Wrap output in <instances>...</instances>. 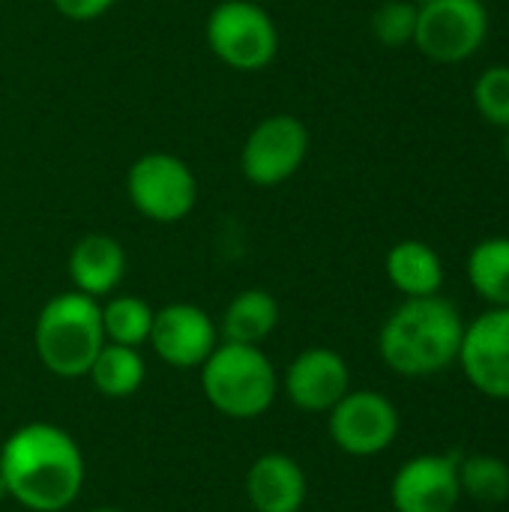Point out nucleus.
I'll return each mask as SVG.
<instances>
[{"label": "nucleus", "instance_id": "obj_15", "mask_svg": "<svg viewBox=\"0 0 509 512\" xmlns=\"http://www.w3.org/2000/svg\"><path fill=\"white\" fill-rule=\"evenodd\" d=\"M126 276V249L111 234H84L69 252V279L75 291L99 300L111 297Z\"/></svg>", "mask_w": 509, "mask_h": 512}, {"label": "nucleus", "instance_id": "obj_23", "mask_svg": "<svg viewBox=\"0 0 509 512\" xmlns=\"http://www.w3.org/2000/svg\"><path fill=\"white\" fill-rule=\"evenodd\" d=\"M375 42L384 48H405L414 45L417 33V3L414 0H384L369 18Z\"/></svg>", "mask_w": 509, "mask_h": 512}, {"label": "nucleus", "instance_id": "obj_4", "mask_svg": "<svg viewBox=\"0 0 509 512\" xmlns=\"http://www.w3.org/2000/svg\"><path fill=\"white\" fill-rule=\"evenodd\" d=\"M201 390L219 414L252 420L273 405L279 378L258 345L219 342L201 363Z\"/></svg>", "mask_w": 509, "mask_h": 512}, {"label": "nucleus", "instance_id": "obj_11", "mask_svg": "<svg viewBox=\"0 0 509 512\" xmlns=\"http://www.w3.org/2000/svg\"><path fill=\"white\" fill-rule=\"evenodd\" d=\"M147 342L156 351V357L165 360L168 366L195 369L219 345V327L201 306L168 303L156 309Z\"/></svg>", "mask_w": 509, "mask_h": 512}, {"label": "nucleus", "instance_id": "obj_5", "mask_svg": "<svg viewBox=\"0 0 509 512\" xmlns=\"http://www.w3.org/2000/svg\"><path fill=\"white\" fill-rule=\"evenodd\" d=\"M210 54L237 72H261L279 54V30L273 15L255 0H222L204 24Z\"/></svg>", "mask_w": 509, "mask_h": 512}, {"label": "nucleus", "instance_id": "obj_17", "mask_svg": "<svg viewBox=\"0 0 509 512\" xmlns=\"http://www.w3.org/2000/svg\"><path fill=\"white\" fill-rule=\"evenodd\" d=\"M279 324V303L261 288L240 291L222 315V342L261 345Z\"/></svg>", "mask_w": 509, "mask_h": 512}, {"label": "nucleus", "instance_id": "obj_3", "mask_svg": "<svg viewBox=\"0 0 509 512\" xmlns=\"http://www.w3.org/2000/svg\"><path fill=\"white\" fill-rule=\"evenodd\" d=\"M33 342L42 366L57 378H84L105 345L102 306L81 291L51 297L36 318Z\"/></svg>", "mask_w": 509, "mask_h": 512}, {"label": "nucleus", "instance_id": "obj_9", "mask_svg": "<svg viewBox=\"0 0 509 512\" xmlns=\"http://www.w3.org/2000/svg\"><path fill=\"white\" fill-rule=\"evenodd\" d=\"M327 414L330 438L348 456H378L399 435L396 405L375 390H348Z\"/></svg>", "mask_w": 509, "mask_h": 512}, {"label": "nucleus", "instance_id": "obj_7", "mask_svg": "<svg viewBox=\"0 0 509 512\" xmlns=\"http://www.w3.org/2000/svg\"><path fill=\"white\" fill-rule=\"evenodd\" d=\"M489 36L483 0H429L417 6L414 48L432 63H465Z\"/></svg>", "mask_w": 509, "mask_h": 512}, {"label": "nucleus", "instance_id": "obj_26", "mask_svg": "<svg viewBox=\"0 0 509 512\" xmlns=\"http://www.w3.org/2000/svg\"><path fill=\"white\" fill-rule=\"evenodd\" d=\"M90 512H120V510H111V507H102V510H90Z\"/></svg>", "mask_w": 509, "mask_h": 512}, {"label": "nucleus", "instance_id": "obj_12", "mask_svg": "<svg viewBox=\"0 0 509 512\" xmlns=\"http://www.w3.org/2000/svg\"><path fill=\"white\" fill-rule=\"evenodd\" d=\"M396 512H453L462 498L456 459L417 456L399 468L390 489Z\"/></svg>", "mask_w": 509, "mask_h": 512}, {"label": "nucleus", "instance_id": "obj_21", "mask_svg": "<svg viewBox=\"0 0 509 512\" xmlns=\"http://www.w3.org/2000/svg\"><path fill=\"white\" fill-rule=\"evenodd\" d=\"M462 495H471L480 504H501L509 498L507 462L495 456H468L456 465Z\"/></svg>", "mask_w": 509, "mask_h": 512}, {"label": "nucleus", "instance_id": "obj_1", "mask_svg": "<svg viewBox=\"0 0 509 512\" xmlns=\"http://www.w3.org/2000/svg\"><path fill=\"white\" fill-rule=\"evenodd\" d=\"M0 483L27 510H66L84 486L81 447L57 426L27 423L0 447Z\"/></svg>", "mask_w": 509, "mask_h": 512}, {"label": "nucleus", "instance_id": "obj_19", "mask_svg": "<svg viewBox=\"0 0 509 512\" xmlns=\"http://www.w3.org/2000/svg\"><path fill=\"white\" fill-rule=\"evenodd\" d=\"M144 357L138 354V348H126V345H111L105 342L102 351L96 354L87 378L93 381V387L108 396V399H126L132 393L141 390L144 384Z\"/></svg>", "mask_w": 509, "mask_h": 512}, {"label": "nucleus", "instance_id": "obj_27", "mask_svg": "<svg viewBox=\"0 0 509 512\" xmlns=\"http://www.w3.org/2000/svg\"><path fill=\"white\" fill-rule=\"evenodd\" d=\"M414 3H417V6H420V3H429V0H414Z\"/></svg>", "mask_w": 509, "mask_h": 512}, {"label": "nucleus", "instance_id": "obj_18", "mask_svg": "<svg viewBox=\"0 0 509 512\" xmlns=\"http://www.w3.org/2000/svg\"><path fill=\"white\" fill-rule=\"evenodd\" d=\"M468 282L495 309H509V237H486L468 252Z\"/></svg>", "mask_w": 509, "mask_h": 512}, {"label": "nucleus", "instance_id": "obj_13", "mask_svg": "<svg viewBox=\"0 0 509 512\" xmlns=\"http://www.w3.org/2000/svg\"><path fill=\"white\" fill-rule=\"evenodd\" d=\"M351 390L348 363L330 348H306L285 372V393L300 411L324 414Z\"/></svg>", "mask_w": 509, "mask_h": 512}, {"label": "nucleus", "instance_id": "obj_14", "mask_svg": "<svg viewBox=\"0 0 509 512\" xmlns=\"http://www.w3.org/2000/svg\"><path fill=\"white\" fill-rule=\"evenodd\" d=\"M246 498L255 512H300L306 504V474L285 453H267L246 471Z\"/></svg>", "mask_w": 509, "mask_h": 512}, {"label": "nucleus", "instance_id": "obj_24", "mask_svg": "<svg viewBox=\"0 0 509 512\" xmlns=\"http://www.w3.org/2000/svg\"><path fill=\"white\" fill-rule=\"evenodd\" d=\"M114 3H117V0H51V6H54L63 18H69V21H75V24L102 18Z\"/></svg>", "mask_w": 509, "mask_h": 512}, {"label": "nucleus", "instance_id": "obj_16", "mask_svg": "<svg viewBox=\"0 0 509 512\" xmlns=\"http://www.w3.org/2000/svg\"><path fill=\"white\" fill-rule=\"evenodd\" d=\"M390 285L405 297H432L444 285V261L423 240H399L384 258Z\"/></svg>", "mask_w": 509, "mask_h": 512}, {"label": "nucleus", "instance_id": "obj_8", "mask_svg": "<svg viewBox=\"0 0 509 512\" xmlns=\"http://www.w3.org/2000/svg\"><path fill=\"white\" fill-rule=\"evenodd\" d=\"M309 156V129L294 114H270L252 126L240 150V174L261 189L291 180Z\"/></svg>", "mask_w": 509, "mask_h": 512}, {"label": "nucleus", "instance_id": "obj_22", "mask_svg": "<svg viewBox=\"0 0 509 512\" xmlns=\"http://www.w3.org/2000/svg\"><path fill=\"white\" fill-rule=\"evenodd\" d=\"M477 114L495 126V129H509V66L498 63L489 66L477 75L474 90H471Z\"/></svg>", "mask_w": 509, "mask_h": 512}, {"label": "nucleus", "instance_id": "obj_6", "mask_svg": "<svg viewBox=\"0 0 509 512\" xmlns=\"http://www.w3.org/2000/svg\"><path fill=\"white\" fill-rule=\"evenodd\" d=\"M129 204L156 225L183 222L198 204V180L192 168L165 150L138 156L126 171Z\"/></svg>", "mask_w": 509, "mask_h": 512}, {"label": "nucleus", "instance_id": "obj_10", "mask_svg": "<svg viewBox=\"0 0 509 512\" xmlns=\"http://www.w3.org/2000/svg\"><path fill=\"white\" fill-rule=\"evenodd\" d=\"M459 363L480 393L509 402V309L492 306L465 327Z\"/></svg>", "mask_w": 509, "mask_h": 512}, {"label": "nucleus", "instance_id": "obj_2", "mask_svg": "<svg viewBox=\"0 0 509 512\" xmlns=\"http://www.w3.org/2000/svg\"><path fill=\"white\" fill-rule=\"evenodd\" d=\"M465 321L441 294L405 297L378 333L381 360L405 378H426L459 360Z\"/></svg>", "mask_w": 509, "mask_h": 512}, {"label": "nucleus", "instance_id": "obj_25", "mask_svg": "<svg viewBox=\"0 0 509 512\" xmlns=\"http://www.w3.org/2000/svg\"><path fill=\"white\" fill-rule=\"evenodd\" d=\"M504 132V138H501V150H504V159L509 162V129H501Z\"/></svg>", "mask_w": 509, "mask_h": 512}, {"label": "nucleus", "instance_id": "obj_20", "mask_svg": "<svg viewBox=\"0 0 509 512\" xmlns=\"http://www.w3.org/2000/svg\"><path fill=\"white\" fill-rule=\"evenodd\" d=\"M156 309L147 306V300L135 294H120L102 303V330L105 342L111 345H126V348H141L150 339Z\"/></svg>", "mask_w": 509, "mask_h": 512}]
</instances>
